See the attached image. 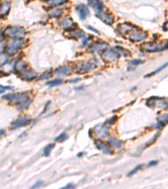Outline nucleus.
I'll list each match as a JSON object with an SVG mask.
<instances>
[{
  "label": "nucleus",
  "instance_id": "nucleus-1",
  "mask_svg": "<svg viewBox=\"0 0 168 189\" xmlns=\"http://www.w3.org/2000/svg\"><path fill=\"white\" fill-rule=\"evenodd\" d=\"M167 41L162 43H155V42H146L141 45V48L145 51L148 52H156L161 51L163 50L167 49Z\"/></svg>",
  "mask_w": 168,
  "mask_h": 189
},
{
  "label": "nucleus",
  "instance_id": "nucleus-2",
  "mask_svg": "<svg viewBox=\"0 0 168 189\" xmlns=\"http://www.w3.org/2000/svg\"><path fill=\"white\" fill-rule=\"evenodd\" d=\"M3 33L5 35L8 37H13V38H23L25 35V30L24 28L19 27V26H14V27H7Z\"/></svg>",
  "mask_w": 168,
  "mask_h": 189
},
{
  "label": "nucleus",
  "instance_id": "nucleus-3",
  "mask_svg": "<svg viewBox=\"0 0 168 189\" xmlns=\"http://www.w3.org/2000/svg\"><path fill=\"white\" fill-rule=\"evenodd\" d=\"M24 43V40L22 38H13L8 41L7 45V52L8 55L15 54L19 49L22 46Z\"/></svg>",
  "mask_w": 168,
  "mask_h": 189
},
{
  "label": "nucleus",
  "instance_id": "nucleus-4",
  "mask_svg": "<svg viewBox=\"0 0 168 189\" xmlns=\"http://www.w3.org/2000/svg\"><path fill=\"white\" fill-rule=\"evenodd\" d=\"M3 99H7L9 101H13L14 103H19L25 99H29L28 92H22V93H8L5 94L2 97Z\"/></svg>",
  "mask_w": 168,
  "mask_h": 189
},
{
  "label": "nucleus",
  "instance_id": "nucleus-5",
  "mask_svg": "<svg viewBox=\"0 0 168 189\" xmlns=\"http://www.w3.org/2000/svg\"><path fill=\"white\" fill-rule=\"evenodd\" d=\"M146 106L149 108H155L156 106L162 108L167 107V103L166 99L163 98H157V97H151L146 100Z\"/></svg>",
  "mask_w": 168,
  "mask_h": 189
},
{
  "label": "nucleus",
  "instance_id": "nucleus-6",
  "mask_svg": "<svg viewBox=\"0 0 168 189\" xmlns=\"http://www.w3.org/2000/svg\"><path fill=\"white\" fill-rule=\"evenodd\" d=\"M129 39L130 41H139L144 40L147 37V34L141 30H139L138 28L134 27L133 30H131L129 32Z\"/></svg>",
  "mask_w": 168,
  "mask_h": 189
},
{
  "label": "nucleus",
  "instance_id": "nucleus-7",
  "mask_svg": "<svg viewBox=\"0 0 168 189\" xmlns=\"http://www.w3.org/2000/svg\"><path fill=\"white\" fill-rule=\"evenodd\" d=\"M60 26L62 29H64L65 30H71V31L75 30H76V27H78V25L73 22V20L71 17L63 18L60 22Z\"/></svg>",
  "mask_w": 168,
  "mask_h": 189
},
{
  "label": "nucleus",
  "instance_id": "nucleus-8",
  "mask_svg": "<svg viewBox=\"0 0 168 189\" xmlns=\"http://www.w3.org/2000/svg\"><path fill=\"white\" fill-rule=\"evenodd\" d=\"M94 66H95L94 61L92 60H88L85 63H83V62L79 63L76 67V72H79V73H85L92 70V68H94Z\"/></svg>",
  "mask_w": 168,
  "mask_h": 189
},
{
  "label": "nucleus",
  "instance_id": "nucleus-9",
  "mask_svg": "<svg viewBox=\"0 0 168 189\" xmlns=\"http://www.w3.org/2000/svg\"><path fill=\"white\" fill-rule=\"evenodd\" d=\"M93 134L97 138L100 139L109 135V129L104 123H100L93 129Z\"/></svg>",
  "mask_w": 168,
  "mask_h": 189
},
{
  "label": "nucleus",
  "instance_id": "nucleus-10",
  "mask_svg": "<svg viewBox=\"0 0 168 189\" xmlns=\"http://www.w3.org/2000/svg\"><path fill=\"white\" fill-rule=\"evenodd\" d=\"M96 16L98 17L102 22H103L104 24L108 25H112L114 22V17L112 14H109V13H104L103 11L99 14H96Z\"/></svg>",
  "mask_w": 168,
  "mask_h": 189
},
{
  "label": "nucleus",
  "instance_id": "nucleus-11",
  "mask_svg": "<svg viewBox=\"0 0 168 189\" xmlns=\"http://www.w3.org/2000/svg\"><path fill=\"white\" fill-rule=\"evenodd\" d=\"M76 10L77 11L78 16H79L81 20H84L87 17L89 16V14H90L88 8L86 5H84L83 3H80L79 5H77L76 7Z\"/></svg>",
  "mask_w": 168,
  "mask_h": 189
},
{
  "label": "nucleus",
  "instance_id": "nucleus-12",
  "mask_svg": "<svg viewBox=\"0 0 168 189\" xmlns=\"http://www.w3.org/2000/svg\"><path fill=\"white\" fill-rule=\"evenodd\" d=\"M103 57L108 61H114L119 57V54L114 50H106L103 53Z\"/></svg>",
  "mask_w": 168,
  "mask_h": 189
},
{
  "label": "nucleus",
  "instance_id": "nucleus-13",
  "mask_svg": "<svg viewBox=\"0 0 168 189\" xmlns=\"http://www.w3.org/2000/svg\"><path fill=\"white\" fill-rule=\"evenodd\" d=\"M31 119L29 117H21L15 119L14 121L12 122V126L14 128H19V127H22V126H26L29 123H30Z\"/></svg>",
  "mask_w": 168,
  "mask_h": 189
},
{
  "label": "nucleus",
  "instance_id": "nucleus-14",
  "mask_svg": "<svg viewBox=\"0 0 168 189\" xmlns=\"http://www.w3.org/2000/svg\"><path fill=\"white\" fill-rule=\"evenodd\" d=\"M135 26L132 25L129 23H122L117 25V30L120 34H128L131 30H133Z\"/></svg>",
  "mask_w": 168,
  "mask_h": 189
},
{
  "label": "nucleus",
  "instance_id": "nucleus-15",
  "mask_svg": "<svg viewBox=\"0 0 168 189\" xmlns=\"http://www.w3.org/2000/svg\"><path fill=\"white\" fill-rule=\"evenodd\" d=\"M87 2H88L89 5L96 11L97 14H99L103 11L104 5H103V2H101L100 0H87Z\"/></svg>",
  "mask_w": 168,
  "mask_h": 189
},
{
  "label": "nucleus",
  "instance_id": "nucleus-16",
  "mask_svg": "<svg viewBox=\"0 0 168 189\" xmlns=\"http://www.w3.org/2000/svg\"><path fill=\"white\" fill-rule=\"evenodd\" d=\"M21 75H22V79L25 81H30L37 77V72L34 70H29V69H25V71H23L21 72Z\"/></svg>",
  "mask_w": 168,
  "mask_h": 189
},
{
  "label": "nucleus",
  "instance_id": "nucleus-17",
  "mask_svg": "<svg viewBox=\"0 0 168 189\" xmlns=\"http://www.w3.org/2000/svg\"><path fill=\"white\" fill-rule=\"evenodd\" d=\"M95 145H96V147L98 149H99L101 151L103 152L104 154L111 153L110 146H109L107 144H105L103 140H97V141H95Z\"/></svg>",
  "mask_w": 168,
  "mask_h": 189
},
{
  "label": "nucleus",
  "instance_id": "nucleus-18",
  "mask_svg": "<svg viewBox=\"0 0 168 189\" xmlns=\"http://www.w3.org/2000/svg\"><path fill=\"white\" fill-rule=\"evenodd\" d=\"M108 47H109V45L107 43H104V42L96 43L92 46L91 50L96 51V52H103V51H104V50L108 49Z\"/></svg>",
  "mask_w": 168,
  "mask_h": 189
},
{
  "label": "nucleus",
  "instance_id": "nucleus-19",
  "mask_svg": "<svg viewBox=\"0 0 168 189\" xmlns=\"http://www.w3.org/2000/svg\"><path fill=\"white\" fill-rule=\"evenodd\" d=\"M167 123V115L162 114L157 118V123L156 124V127L158 129H162Z\"/></svg>",
  "mask_w": 168,
  "mask_h": 189
},
{
  "label": "nucleus",
  "instance_id": "nucleus-20",
  "mask_svg": "<svg viewBox=\"0 0 168 189\" xmlns=\"http://www.w3.org/2000/svg\"><path fill=\"white\" fill-rule=\"evenodd\" d=\"M54 72H55V74L58 75V76H61V75H68L72 72V69L69 66H64L56 69Z\"/></svg>",
  "mask_w": 168,
  "mask_h": 189
},
{
  "label": "nucleus",
  "instance_id": "nucleus-21",
  "mask_svg": "<svg viewBox=\"0 0 168 189\" xmlns=\"http://www.w3.org/2000/svg\"><path fill=\"white\" fill-rule=\"evenodd\" d=\"M10 3L8 2H5L3 3L1 7H0V18H3L5 15H7L10 10Z\"/></svg>",
  "mask_w": 168,
  "mask_h": 189
},
{
  "label": "nucleus",
  "instance_id": "nucleus-22",
  "mask_svg": "<svg viewBox=\"0 0 168 189\" xmlns=\"http://www.w3.org/2000/svg\"><path fill=\"white\" fill-rule=\"evenodd\" d=\"M108 143L114 148H119L124 145V142L122 140H118V139L114 138V137H109L108 139Z\"/></svg>",
  "mask_w": 168,
  "mask_h": 189
},
{
  "label": "nucleus",
  "instance_id": "nucleus-23",
  "mask_svg": "<svg viewBox=\"0 0 168 189\" xmlns=\"http://www.w3.org/2000/svg\"><path fill=\"white\" fill-rule=\"evenodd\" d=\"M14 68H15L17 72L21 73L23 71H25V69H27L26 68V63H25L24 61H18L16 63H15Z\"/></svg>",
  "mask_w": 168,
  "mask_h": 189
},
{
  "label": "nucleus",
  "instance_id": "nucleus-24",
  "mask_svg": "<svg viewBox=\"0 0 168 189\" xmlns=\"http://www.w3.org/2000/svg\"><path fill=\"white\" fill-rule=\"evenodd\" d=\"M71 38H74V39H77V38H83L86 36L85 32H83L81 30H75L71 31Z\"/></svg>",
  "mask_w": 168,
  "mask_h": 189
},
{
  "label": "nucleus",
  "instance_id": "nucleus-25",
  "mask_svg": "<svg viewBox=\"0 0 168 189\" xmlns=\"http://www.w3.org/2000/svg\"><path fill=\"white\" fill-rule=\"evenodd\" d=\"M31 102H32V99H30V98H29V99H25V101H23V102H21V103H19L17 104V108L19 109V110L26 108L29 107V105L31 103Z\"/></svg>",
  "mask_w": 168,
  "mask_h": 189
},
{
  "label": "nucleus",
  "instance_id": "nucleus-26",
  "mask_svg": "<svg viewBox=\"0 0 168 189\" xmlns=\"http://www.w3.org/2000/svg\"><path fill=\"white\" fill-rule=\"evenodd\" d=\"M114 50L117 51L118 54H121V55H123L124 57H129L130 55H131V52L129 51V50H128L124 49V48H122V47H120V46H116Z\"/></svg>",
  "mask_w": 168,
  "mask_h": 189
},
{
  "label": "nucleus",
  "instance_id": "nucleus-27",
  "mask_svg": "<svg viewBox=\"0 0 168 189\" xmlns=\"http://www.w3.org/2000/svg\"><path fill=\"white\" fill-rule=\"evenodd\" d=\"M62 12H63V10L61 8H54V9H52V10L50 11V16L54 17V18H59L62 14Z\"/></svg>",
  "mask_w": 168,
  "mask_h": 189
},
{
  "label": "nucleus",
  "instance_id": "nucleus-28",
  "mask_svg": "<svg viewBox=\"0 0 168 189\" xmlns=\"http://www.w3.org/2000/svg\"><path fill=\"white\" fill-rule=\"evenodd\" d=\"M8 55L5 53H1L0 54V66H4L5 64L8 63Z\"/></svg>",
  "mask_w": 168,
  "mask_h": 189
},
{
  "label": "nucleus",
  "instance_id": "nucleus-29",
  "mask_svg": "<svg viewBox=\"0 0 168 189\" xmlns=\"http://www.w3.org/2000/svg\"><path fill=\"white\" fill-rule=\"evenodd\" d=\"M55 145L54 144H49L47 145L45 148H44V150H43V154L45 156H48L50 154V151L52 150V149L54 148Z\"/></svg>",
  "mask_w": 168,
  "mask_h": 189
},
{
  "label": "nucleus",
  "instance_id": "nucleus-30",
  "mask_svg": "<svg viewBox=\"0 0 168 189\" xmlns=\"http://www.w3.org/2000/svg\"><path fill=\"white\" fill-rule=\"evenodd\" d=\"M67 0H49V4L50 6H59L65 3H67Z\"/></svg>",
  "mask_w": 168,
  "mask_h": 189
},
{
  "label": "nucleus",
  "instance_id": "nucleus-31",
  "mask_svg": "<svg viewBox=\"0 0 168 189\" xmlns=\"http://www.w3.org/2000/svg\"><path fill=\"white\" fill-rule=\"evenodd\" d=\"M67 139V133L63 132V133L60 134L56 138V141H57V142H63V141H65Z\"/></svg>",
  "mask_w": 168,
  "mask_h": 189
},
{
  "label": "nucleus",
  "instance_id": "nucleus-32",
  "mask_svg": "<svg viewBox=\"0 0 168 189\" xmlns=\"http://www.w3.org/2000/svg\"><path fill=\"white\" fill-rule=\"evenodd\" d=\"M52 76V72H45L44 73L41 74V76L38 77V80H44V79H48Z\"/></svg>",
  "mask_w": 168,
  "mask_h": 189
},
{
  "label": "nucleus",
  "instance_id": "nucleus-33",
  "mask_svg": "<svg viewBox=\"0 0 168 189\" xmlns=\"http://www.w3.org/2000/svg\"><path fill=\"white\" fill-rule=\"evenodd\" d=\"M143 166H144V164H140L138 165V166H135L134 168H133L130 172H129L127 175H128V176H131V175H133V174H134L137 171H139L140 169H141Z\"/></svg>",
  "mask_w": 168,
  "mask_h": 189
},
{
  "label": "nucleus",
  "instance_id": "nucleus-34",
  "mask_svg": "<svg viewBox=\"0 0 168 189\" xmlns=\"http://www.w3.org/2000/svg\"><path fill=\"white\" fill-rule=\"evenodd\" d=\"M61 83H62L61 79H54V80H52V81H50V82H47V85L52 87V86H57V85H60V84H61Z\"/></svg>",
  "mask_w": 168,
  "mask_h": 189
},
{
  "label": "nucleus",
  "instance_id": "nucleus-35",
  "mask_svg": "<svg viewBox=\"0 0 168 189\" xmlns=\"http://www.w3.org/2000/svg\"><path fill=\"white\" fill-rule=\"evenodd\" d=\"M118 119V117L116 116V115H114V116H113L111 119H108L106 122H105V124H109V125H112V124H114V123L116 122V120Z\"/></svg>",
  "mask_w": 168,
  "mask_h": 189
},
{
  "label": "nucleus",
  "instance_id": "nucleus-36",
  "mask_svg": "<svg viewBox=\"0 0 168 189\" xmlns=\"http://www.w3.org/2000/svg\"><path fill=\"white\" fill-rule=\"evenodd\" d=\"M167 63H166L165 65H163V66H160V67L159 69H156V70H155V71H154L153 72H151V73H149V74L147 75V76H145V77H151V76H152V75H155V73H156V72H160V70H162V69H163V68H164L165 66H167Z\"/></svg>",
  "mask_w": 168,
  "mask_h": 189
},
{
  "label": "nucleus",
  "instance_id": "nucleus-37",
  "mask_svg": "<svg viewBox=\"0 0 168 189\" xmlns=\"http://www.w3.org/2000/svg\"><path fill=\"white\" fill-rule=\"evenodd\" d=\"M143 62H144V61H143L142 60H140V59H138V60H137V59H135V60H132V61H130V63H131V64H133V65H135V66H136V65L142 64Z\"/></svg>",
  "mask_w": 168,
  "mask_h": 189
},
{
  "label": "nucleus",
  "instance_id": "nucleus-38",
  "mask_svg": "<svg viewBox=\"0 0 168 189\" xmlns=\"http://www.w3.org/2000/svg\"><path fill=\"white\" fill-rule=\"evenodd\" d=\"M13 88H14V87H12V86H3L0 84V90L3 91V92L5 90H11Z\"/></svg>",
  "mask_w": 168,
  "mask_h": 189
},
{
  "label": "nucleus",
  "instance_id": "nucleus-39",
  "mask_svg": "<svg viewBox=\"0 0 168 189\" xmlns=\"http://www.w3.org/2000/svg\"><path fill=\"white\" fill-rule=\"evenodd\" d=\"M42 184H43V183H42V181H36V182H35V183L34 184L33 186L31 187V188H40L41 186H42Z\"/></svg>",
  "mask_w": 168,
  "mask_h": 189
},
{
  "label": "nucleus",
  "instance_id": "nucleus-40",
  "mask_svg": "<svg viewBox=\"0 0 168 189\" xmlns=\"http://www.w3.org/2000/svg\"><path fill=\"white\" fill-rule=\"evenodd\" d=\"M75 188V185L72 184V183H68L67 185H66L65 187H63L62 188Z\"/></svg>",
  "mask_w": 168,
  "mask_h": 189
},
{
  "label": "nucleus",
  "instance_id": "nucleus-41",
  "mask_svg": "<svg viewBox=\"0 0 168 189\" xmlns=\"http://www.w3.org/2000/svg\"><path fill=\"white\" fill-rule=\"evenodd\" d=\"M158 163V161H150L148 165H147V166H156V165Z\"/></svg>",
  "mask_w": 168,
  "mask_h": 189
},
{
  "label": "nucleus",
  "instance_id": "nucleus-42",
  "mask_svg": "<svg viewBox=\"0 0 168 189\" xmlns=\"http://www.w3.org/2000/svg\"><path fill=\"white\" fill-rule=\"evenodd\" d=\"M87 29H88V30H92V31H93V32H95V33L99 34V32H98L97 30H95L94 28H92V26H89V25H88V26H87Z\"/></svg>",
  "mask_w": 168,
  "mask_h": 189
},
{
  "label": "nucleus",
  "instance_id": "nucleus-43",
  "mask_svg": "<svg viewBox=\"0 0 168 189\" xmlns=\"http://www.w3.org/2000/svg\"><path fill=\"white\" fill-rule=\"evenodd\" d=\"M81 80V78H75V79H73V80H70L69 82H71V83H73V82H79Z\"/></svg>",
  "mask_w": 168,
  "mask_h": 189
},
{
  "label": "nucleus",
  "instance_id": "nucleus-44",
  "mask_svg": "<svg viewBox=\"0 0 168 189\" xmlns=\"http://www.w3.org/2000/svg\"><path fill=\"white\" fill-rule=\"evenodd\" d=\"M90 38V37H89ZM89 38H87V39H83V46H86L87 45V41H88V39Z\"/></svg>",
  "mask_w": 168,
  "mask_h": 189
},
{
  "label": "nucleus",
  "instance_id": "nucleus-45",
  "mask_svg": "<svg viewBox=\"0 0 168 189\" xmlns=\"http://www.w3.org/2000/svg\"><path fill=\"white\" fill-rule=\"evenodd\" d=\"M4 134H5V130H0V136L4 135Z\"/></svg>",
  "mask_w": 168,
  "mask_h": 189
},
{
  "label": "nucleus",
  "instance_id": "nucleus-46",
  "mask_svg": "<svg viewBox=\"0 0 168 189\" xmlns=\"http://www.w3.org/2000/svg\"><path fill=\"white\" fill-rule=\"evenodd\" d=\"M84 154V152H80V153H78L77 154V156H82Z\"/></svg>",
  "mask_w": 168,
  "mask_h": 189
},
{
  "label": "nucleus",
  "instance_id": "nucleus-47",
  "mask_svg": "<svg viewBox=\"0 0 168 189\" xmlns=\"http://www.w3.org/2000/svg\"><path fill=\"white\" fill-rule=\"evenodd\" d=\"M45 1H49V0H45Z\"/></svg>",
  "mask_w": 168,
  "mask_h": 189
}]
</instances>
